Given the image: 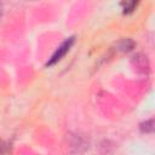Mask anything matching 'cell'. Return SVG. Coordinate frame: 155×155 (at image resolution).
Returning a JSON list of instances; mask_svg holds the SVG:
<instances>
[{
  "label": "cell",
  "instance_id": "6da1fadb",
  "mask_svg": "<svg viewBox=\"0 0 155 155\" xmlns=\"http://www.w3.org/2000/svg\"><path fill=\"white\" fill-rule=\"evenodd\" d=\"M73 41H74V40H73V38H71V39H69V40H67V41H65V42H64V44H63V45L57 50V52L53 54V57H52V59H51V62H50L48 64H53L54 62L59 61V59H61V57H62V56H64L67 51H69V47L71 46Z\"/></svg>",
  "mask_w": 155,
  "mask_h": 155
},
{
  "label": "cell",
  "instance_id": "7a4b0ae2",
  "mask_svg": "<svg viewBox=\"0 0 155 155\" xmlns=\"http://www.w3.org/2000/svg\"><path fill=\"white\" fill-rule=\"evenodd\" d=\"M125 4H127V6H125V12H130V11H133L134 6L137 5V0H126Z\"/></svg>",
  "mask_w": 155,
  "mask_h": 155
},
{
  "label": "cell",
  "instance_id": "3957f363",
  "mask_svg": "<svg viewBox=\"0 0 155 155\" xmlns=\"http://www.w3.org/2000/svg\"><path fill=\"white\" fill-rule=\"evenodd\" d=\"M1 13H2V5H1V2H0V17H1Z\"/></svg>",
  "mask_w": 155,
  "mask_h": 155
}]
</instances>
